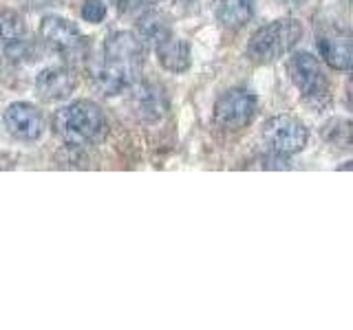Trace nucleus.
I'll return each instance as SVG.
<instances>
[{
    "mask_svg": "<svg viewBox=\"0 0 353 330\" xmlns=\"http://www.w3.org/2000/svg\"><path fill=\"white\" fill-rule=\"evenodd\" d=\"M146 44L135 31H115L104 40V60L95 69V84L104 95H119L141 73Z\"/></svg>",
    "mask_w": 353,
    "mask_h": 330,
    "instance_id": "obj_1",
    "label": "nucleus"
},
{
    "mask_svg": "<svg viewBox=\"0 0 353 330\" xmlns=\"http://www.w3.org/2000/svg\"><path fill=\"white\" fill-rule=\"evenodd\" d=\"M106 117L95 102L77 99L69 106H62L53 115V130L66 146H88L106 135Z\"/></svg>",
    "mask_w": 353,
    "mask_h": 330,
    "instance_id": "obj_2",
    "label": "nucleus"
},
{
    "mask_svg": "<svg viewBox=\"0 0 353 330\" xmlns=\"http://www.w3.org/2000/svg\"><path fill=\"white\" fill-rule=\"evenodd\" d=\"M303 40V25L296 18H281L261 27L248 42V58L256 64H272L285 58Z\"/></svg>",
    "mask_w": 353,
    "mask_h": 330,
    "instance_id": "obj_3",
    "label": "nucleus"
},
{
    "mask_svg": "<svg viewBox=\"0 0 353 330\" xmlns=\"http://www.w3.org/2000/svg\"><path fill=\"white\" fill-rule=\"evenodd\" d=\"M287 71H290L294 86L301 91L307 102L323 104L329 99V80L318 58H314L312 53H294L290 58V64H287Z\"/></svg>",
    "mask_w": 353,
    "mask_h": 330,
    "instance_id": "obj_4",
    "label": "nucleus"
},
{
    "mask_svg": "<svg viewBox=\"0 0 353 330\" xmlns=\"http://www.w3.org/2000/svg\"><path fill=\"white\" fill-rule=\"evenodd\" d=\"M256 108V97L248 88H230L214 104V124L230 132L243 130L252 124Z\"/></svg>",
    "mask_w": 353,
    "mask_h": 330,
    "instance_id": "obj_5",
    "label": "nucleus"
},
{
    "mask_svg": "<svg viewBox=\"0 0 353 330\" xmlns=\"http://www.w3.org/2000/svg\"><path fill=\"white\" fill-rule=\"evenodd\" d=\"M263 139L270 152L283 154V157H292V154L301 152L307 141L309 132L301 119L292 115H279L272 117L263 128Z\"/></svg>",
    "mask_w": 353,
    "mask_h": 330,
    "instance_id": "obj_6",
    "label": "nucleus"
},
{
    "mask_svg": "<svg viewBox=\"0 0 353 330\" xmlns=\"http://www.w3.org/2000/svg\"><path fill=\"white\" fill-rule=\"evenodd\" d=\"M40 40L55 53L71 58V55L80 53L86 44V38L82 31L73 25L71 20L62 16H44L40 22Z\"/></svg>",
    "mask_w": 353,
    "mask_h": 330,
    "instance_id": "obj_7",
    "label": "nucleus"
},
{
    "mask_svg": "<svg viewBox=\"0 0 353 330\" xmlns=\"http://www.w3.org/2000/svg\"><path fill=\"white\" fill-rule=\"evenodd\" d=\"M148 44L157 53V60L165 71L183 73L190 69V47L185 40L176 38L170 27L161 29Z\"/></svg>",
    "mask_w": 353,
    "mask_h": 330,
    "instance_id": "obj_8",
    "label": "nucleus"
},
{
    "mask_svg": "<svg viewBox=\"0 0 353 330\" xmlns=\"http://www.w3.org/2000/svg\"><path fill=\"white\" fill-rule=\"evenodd\" d=\"M3 119H5V128L16 139H22V141H33L44 132L42 113L33 104H27V102H14L11 106H7Z\"/></svg>",
    "mask_w": 353,
    "mask_h": 330,
    "instance_id": "obj_9",
    "label": "nucleus"
},
{
    "mask_svg": "<svg viewBox=\"0 0 353 330\" xmlns=\"http://www.w3.org/2000/svg\"><path fill=\"white\" fill-rule=\"evenodd\" d=\"M77 86L75 73L66 66H47L36 77V91L44 102H62Z\"/></svg>",
    "mask_w": 353,
    "mask_h": 330,
    "instance_id": "obj_10",
    "label": "nucleus"
},
{
    "mask_svg": "<svg viewBox=\"0 0 353 330\" xmlns=\"http://www.w3.org/2000/svg\"><path fill=\"white\" fill-rule=\"evenodd\" d=\"M132 108L137 110L139 119L157 121L165 110L163 91L154 84H139L135 91H132Z\"/></svg>",
    "mask_w": 353,
    "mask_h": 330,
    "instance_id": "obj_11",
    "label": "nucleus"
},
{
    "mask_svg": "<svg viewBox=\"0 0 353 330\" xmlns=\"http://www.w3.org/2000/svg\"><path fill=\"white\" fill-rule=\"evenodd\" d=\"M318 51L323 60L336 71H349L353 62L351 40L347 36H320Z\"/></svg>",
    "mask_w": 353,
    "mask_h": 330,
    "instance_id": "obj_12",
    "label": "nucleus"
},
{
    "mask_svg": "<svg viewBox=\"0 0 353 330\" xmlns=\"http://www.w3.org/2000/svg\"><path fill=\"white\" fill-rule=\"evenodd\" d=\"M254 16V0H219L216 18L228 29H241Z\"/></svg>",
    "mask_w": 353,
    "mask_h": 330,
    "instance_id": "obj_13",
    "label": "nucleus"
},
{
    "mask_svg": "<svg viewBox=\"0 0 353 330\" xmlns=\"http://www.w3.org/2000/svg\"><path fill=\"white\" fill-rule=\"evenodd\" d=\"M25 38V22L14 11H0V42L11 44Z\"/></svg>",
    "mask_w": 353,
    "mask_h": 330,
    "instance_id": "obj_14",
    "label": "nucleus"
},
{
    "mask_svg": "<svg viewBox=\"0 0 353 330\" xmlns=\"http://www.w3.org/2000/svg\"><path fill=\"white\" fill-rule=\"evenodd\" d=\"M82 18L91 25H99L106 18V5L102 0H84L82 5Z\"/></svg>",
    "mask_w": 353,
    "mask_h": 330,
    "instance_id": "obj_15",
    "label": "nucleus"
},
{
    "mask_svg": "<svg viewBox=\"0 0 353 330\" xmlns=\"http://www.w3.org/2000/svg\"><path fill=\"white\" fill-rule=\"evenodd\" d=\"M110 3H113L121 14H132V11H139L148 5H157L159 0H110Z\"/></svg>",
    "mask_w": 353,
    "mask_h": 330,
    "instance_id": "obj_16",
    "label": "nucleus"
},
{
    "mask_svg": "<svg viewBox=\"0 0 353 330\" xmlns=\"http://www.w3.org/2000/svg\"><path fill=\"white\" fill-rule=\"evenodd\" d=\"M281 3H287V5H303L305 0H281Z\"/></svg>",
    "mask_w": 353,
    "mask_h": 330,
    "instance_id": "obj_17",
    "label": "nucleus"
}]
</instances>
